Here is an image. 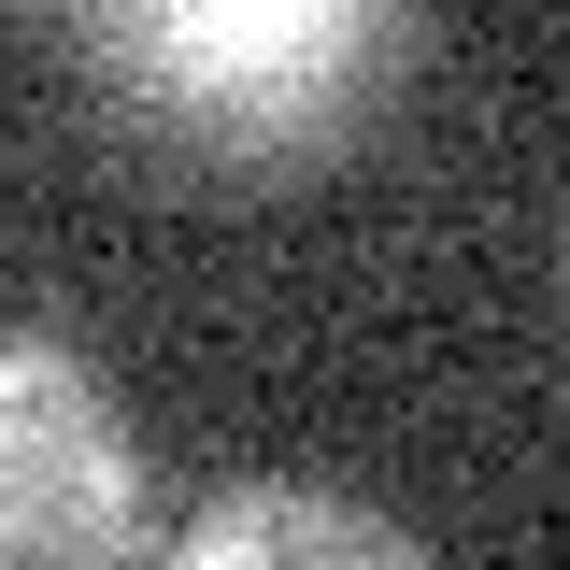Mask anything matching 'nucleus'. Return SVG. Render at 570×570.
Listing matches in <instances>:
<instances>
[{"mask_svg": "<svg viewBox=\"0 0 570 570\" xmlns=\"http://www.w3.org/2000/svg\"><path fill=\"white\" fill-rule=\"evenodd\" d=\"M86 58L115 71L142 115H171V129L314 142L400 58V29L356 14V0H129V14H86Z\"/></svg>", "mask_w": 570, "mask_h": 570, "instance_id": "nucleus-1", "label": "nucleus"}, {"mask_svg": "<svg viewBox=\"0 0 570 570\" xmlns=\"http://www.w3.org/2000/svg\"><path fill=\"white\" fill-rule=\"evenodd\" d=\"M142 542V456L115 385L43 328H0V557L14 570H100Z\"/></svg>", "mask_w": 570, "mask_h": 570, "instance_id": "nucleus-2", "label": "nucleus"}, {"mask_svg": "<svg viewBox=\"0 0 570 570\" xmlns=\"http://www.w3.org/2000/svg\"><path fill=\"white\" fill-rule=\"evenodd\" d=\"M171 570H428V542L371 499H328V485H214L186 513Z\"/></svg>", "mask_w": 570, "mask_h": 570, "instance_id": "nucleus-3", "label": "nucleus"}]
</instances>
